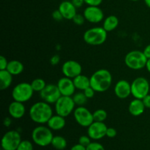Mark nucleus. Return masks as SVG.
<instances>
[{
  "instance_id": "f257e3e1",
  "label": "nucleus",
  "mask_w": 150,
  "mask_h": 150,
  "mask_svg": "<svg viewBox=\"0 0 150 150\" xmlns=\"http://www.w3.org/2000/svg\"><path fill=\"white\" fill-rule=\"evenodd\" d=\"M52 116L53 110L51 105L43 100L34 103L29 109V117L37 124H47Z\"/></svg>"
},
{
  "instance_id": "f03ea898",
  "label": "nucleus",
  "mask_w": 150,
  "mask_h": 150,
  "mask_svg": "<svg viewBox=\"0 0 150 150\" xmlns=\"http://www.w3.org/2000/svg\"><path fill=\"white\" fill-rule=\"evenodd\" d=\"M112 83V75L106 69H100L90 77V86L97 92L108 90Z\"/></svg>"
},
{
  "instance_id": "7ed1b4c3",
  "label": "nucleus",
  "mask_w": 150,
  "mask_h": 150,
  "mask_svg": "<svg viewBox=\"0 0 150 150\" xmlns=\"http://www.w3.org/2000/svg\"><path fill=\"white\" fill-rule=\"evenodd\" d=\"M54 138L52 130L48 127L40 125L35 127L32 132V139L34 143L40 146L50 145Z\"/></svg>"
},
{
  "instance_id": "20e7f679",
  "label": "nucleus",
  "mask_w": 150,
  "mask_h": 150,
  "mask_svg": "<svg viewBox=\"0 0 150 150\" xmlns=\"http://www.w3.org/2000/svg\"><path fill=\"white\" fill-rule=\"evenodd\" d=\"M148 59L144 55L143 51H131L127 53L125 57V63L131 70H139L146 67Z\"/></svg>"
},
{
  "instance_id": "39448f33",
  "label": "nucleus",
  "mask_w": 150,
  "mask_h": 150,
  "mask_svg": "<svg viewBox=\"0 0 150 150\" xmlns=\"http://www.w3.org/2000/svg\"><path fill=\"white\" fill-rule=\"evenodd\" d=\"M107 39V32L103 27H93L86 30L83 34V40L90 45H100Z\"/></svg>"
},
{
  "instance_id": "423d86ee",
  "label": "nucleus",
  "mask_w": 150,
  "mask_h": 150,
  "mask_svg": "<svg viewBox=\"0 0 150 150\" xmlns=\"http://www.w3.org/2000/svg\"><path fill=\"white\" fill-rule=\"evenodd\" d=\"M34 92L31 83L22 82L14 86L12 91V98L13 100L24 103L32 98Z\"/></svg>"
},
{
  "instance_id": "0eeeda50",
  "label": "nucleus",
  "mask_w": 150,
  "mask_h": 150,
  "mask_svg": "<svg viewBox=\"0 0 150 150\" xmlns=\"http://www.w3.org/2000/svg\"><path fill=\"white\" fill-rule=\"evenodd\" d=\"M54 105L57 114L63 117H67L74 111L76 105L73 97L61 96Z\"/></svg>"
},
{
  "instance_id": "6e6552de",
  "label": "nucleus",
  "mask_w": 150,
  "mask_h": 150,
  "mask_svg": "<svg viewBox=\"0 0 150 150\" xmlns=\"http://www.w3.org/2000/svg\"><path fill=\"white\" fill-rule=\"evenodd\" d=\"M150 89L149 83L144 77H138L131 83V95L134 98L142 100L149 95Z\"/></svg>"
},
{
  "instance_id": "1a4fd4ad",
  "label": "nucleus",
  "mask_w": 150,
  "mask_h": 150,
  "mask_svg": "<svg viewBox=\"0 0 150 150\" xmlns=\"http://www.w3.org/2000/svg\"><path fill=\"white\" fill-rule=\"evenodd\" d=\"M20 133L16 130H10L5 133L1 139L3 150H16L21 142Z\"/></svg>"
},
{
  "instance_id": "9d476101",
  "label": "nucleus",
  "mask_w": 150,
  "mask_h": 150,
  "mask_svg": "<svg viewBox=\"0 0 150 150\" xmlns=\"http://www.w3.org/2000/svg\"><path fill=\"white\" fill-rule=\"evenodd\" d=\"M76 122L81 127H88L94 122L93 113L84 106H78L73 111Z\"/></svg>"
},
{
  "instance_id": "9b49d317",
  "label": "nucleus",
  "mask_w": 150,
  "mask_h": 150,
  "mask_svg": "<svg viewBox=\"0 0 150 150\" xmlns=\"http://www.w3.org/2000/svg\"><path fill=\"white\" fill-rule=\"evenodd\" d=\"M41 99L49 104H55L56 102L62 96L58 86L56 84L48 83L45 87L40 92Z\"/></svg>"
},
{
  "instance_id": "f8f14e48",
  "label": "nucleus",
  "mask_w": 150,
  "mask_h": 150,
  "mask_svg": "<svg viewBox=\"0 0 150 150\" xmlns=\"http://www.w3.org/2000/svg\"><path fill=\"white\" fill-rule=\"evenodd\" d=\"M107 126L103 122L94 121L88 127L87 134L91 139L98 141L103 139L106 136Z\"/></svg>"
},
{
  "instance_id": "ddd939ff",
  "label": "nucleus",
  "mask_w": 150,
  "mask_h": 150,
  "mask_svg": "<svg viewBox=\"0 0 150 150\" xmlns=\"http://www.w3.org/2000/svg\"><path fill=\"white\" fill-rule=\"evenodd\" d=\"M62 72L64 76L73 79L81 74L82 67L80 63L75 60H68L62 66Z\"/></svg>"
},
{
  "instance_id": "4468645a",
  "label": "nucleus",
  "mask_w": 150,
  "mask_h": 150,
  "mask_svg": "<svg viewBox=\"0 0 150 150\" xmlns=\"http://www.w3.org/2000/svg\"><path fill=\"white\" fill-rule=\"evenodd\" d=\"M83 16L86 21L92 23H98L104 18V13L99 6H88L83 10Z\"/></svg>"
},
{
  "instance_id": "2eb2a0df",
  "label": "nucleus",
  "mask_w": 150,
  "mask_h": 150,
  "mask_svg": "<svg viewBox=\"0 0 150 150\" xmlns=\"http://www.w3.org/2000/svg\"><path fill=\"white\" fill-rule=\"evenodd\" d=\"M57 85L59 89L62 96L72 97L76 92V88L75 86L73 80L66 76L61 78L58 81Z\"/></svg>"
},
{
  "instance_id": "dca6fc26",
  "label": "nucleus",
  "mask_w": 150,
  "mask_h": 150,
  "mask_svg": "<svg viewBox=\"0 0 150 150\" xmlns=\"http://www.w3.org/2000/svg\"><path fill=\"white\" fill-rule=\"evenodd\" d=\"M114 93L120 99H126L131 95V83L126 80H120L114 86Z\"/></svg>"
},
{
  "instance_id": "f3484780",
  "label": "nucleus",
  "mask_w": 150,
  "mask_h": 150,
  "mask_svg": "<svg viewBox=\"0 0 150 150\" xmlns=\"http://www.w3.org/2000/svg\"><path fill=\"white\" fill-rule=\"evenodd\" d=\"M76 9L70 1H63L59 6V10L66 20H73L74 16L77 14Z\"/></svg>"
},
{
  "instance_id": "a211bd4d",
  "label": "nucleus",
  "mask_w": 150,
  "mask_h": 150,
  "mask_svg": "<svg viewBox=\"0 0 150 150\" xmlns=\"http://www.w3.org/2000/svg\"><path fill=\"white\" fill-rule=\"evenodd\" d=\"M8 113L13 119H21L25 115L26 108L23 103L13 100L8 106Z\"/></svg>"
},
{
  "instance_id": "6ab92c4d",
  "label": "nucleus",
  "mask_w": 150,
  "mask_h": 150,
  "mask_svg": "<svg viewBox=\"0 0 150 150\" xmlns=\"http://www.w3.org/2000/svg\"><path fill=\"white\" fill-rule=\"evenodd\" d=\"M145 108L146 107H145L142 100L135 98L129 104L128 111L132 116L139 117L144 112Z\"/></svg>"
},
{
  "instance_id": "aec40b11",
  "label": "nucleus",
  "mask_w": 150,
  "mask_h": 150,
  "mask_svg": "<svg viewBox=\"0 0 150 150\" xmlns=\"http://www.w3.org/2000/svg\"><path fill=\"white\" fill-rule=\"evenodd\" d=\"M66 125L65 117L56 114L53 115L47 122V125L52 130H60L64 127Z\"/></svg>"
},
{
  "instance_id": "412c9836",
  "label": "nucleus",
  "mask_w": 150,
  "mask_h": 150,
  "mask_svg": "<svg viewBox=\"0 0 150 150\" xmlns=\"http://www.w3.org/2000/svg\"><path fill=\"white\" fill-rule=\"evenodd\" d=\"M75 86L77 89L81 91H84L90 86V78H88L84 75H79L73 79Z\"/></svg>"
},
{
  "instance_id": "4be33fe9",
  "label": "nucleus",
  "mask_w": 150,
  "mask_h": 150,
  "mask_svg": "<svg viewBox=\"0 0 150 150\" xmlns=\"http://www.w3.org/2000/svg\"><path fill=\"white\" fill-rule=\"evenodd\" d=\"M13 82V75L7 70H0V89L1 90L7 89L11 86Z\"/></svg>"
},
{
  "instance_id": "5701e85b",
  "label": "nucleus",
  "mask_w": 150,
  "mask_h": 150,
  "mask_svg": "<svg viewBox=\"0 0 150 150\" xmlns=\"http://www.w3.org/2000/svg\"><path fill=\"white\" fill-rule=\"evenodd\" d=\"M6 70L13 76H18L24 70L23 64L18 60H12L8 62Z\"/></svg>"
},
{
  "instance_id": "b1692460",
  "label": "nucleus",
  "mask_w": 150,
  "mask_h": 150,
  "mask_svg": "<svg viewBox=\"0 0 150 150\" xmlns=\"http://www.w3.org/2000/svg\"><path fill=\"white\" fill-rule=\"evenodd\" d=\"M119 25V19L115 16H109L105 18L103 21V29L108 32H111L114 30Z\"/></svg>"
},
{
  "instance_id": "393cba45",
  "label": "nucleus",
  "mask_w": 150,
  "mask_h": 150,
  "mask_svg": "<svg viewBox=\"0 0 150 150\" xmlns=\"http://www.w3.org/2000/svg\"><path fill=\"white\" fill-rule=\"evenodd\" d=\"M51 145L54 149L57 150H63L67 147V143L64 137L61 136H56L53 138Z\"/></svg>"
},
{
  "instance_id": "a878e982",
  "label": "nucleus",
  "mask_w": 150,
  "mask_h": 150,
  "mask_svg": "<svg viewBox=\"0 0 150 150\" xmlns=\"http://www.w3.org/2000/svg\"><path fill=\"white\" fill-rule=\"evenodd\" d=\"M73 99L74 100L75 103L78 106H84L85 104L87 102L88 98L83 92H78L73 95Z\"/></svg>"
},
{
  "instance_id": "bb28decb",
  "label": "nucleus",
  "mask_w": 150,
  "mask_h": 150,
  "mask_svg": "<svg viewBox=\"0 0 150 150\" xmlns=\"http://www.w3.org/2000/svg\"><path fill=\"white\" fill-rule=\"evenodd\" d=\"M32 87L35 92H40L46 86V83L42 79H35L31 83Z\"/></svg>"
},
{
  "instance_id": "cd10ccee",
  "label": "nucleus",
  "mask_w": 150,
  "mask_h": 150,
  "mask_svg": "<svg viewBox=\"0 0 150 150\" xmlns=\"http://www.w3.org/2000/svg\"><path fill=\"white\" fill-rule=\"evenodd\" d=\"M108 114L107 112L103 109H97L93 113L94 121L95 122H103L107 119Z\"/></svg>"
},
{
  "instance_id": "c85d7f7f",
  "label": "nucleus",
  "mask_w": 150,
  "mask_h": 150,
  "mask_svg": "<svg viewBox=\"0 0 150 150\" xmlns=\"http://www.w3.org/2000/svg\"><path fill=\"white\" fill-rule=\"evenodd\" d=\"M16 150H33V144L28 140H23Z\"/></svg>"
},
{
  "instance_id": "c756f323",
  "label": "nucleus",
  "mask_w": 150,
  "mask_h": 150,
  "mask_svg": "<svg viewBox=\"0 0 150 150\" xmlns=\"http://www.w3.org/2000/svg\"><path fill=\"white\" fill-rule=\"evenodd\" d=\"M86 150H105L104 146L98 142H91L90 144L86 146Z\"/></svg>"
},
{
  "instance_id": "7c9ffc66",
  "label": "nucleus",
  "mask_w": 150,
  "mask_h": 150,
  "mask_svg": "<svg viewBox=\"0 0 150 150\" xmlns=\"http://www.w3.org/2000/svg\"><path fill=\"white\" fill-rule=\"evenodd\" d=\"M85 20H86V19H85L83 15L82 16V15L81 14H76V16H74V18H73V21L74 22L75 24L79 25V26L83 24Z\"/></svg>"
},
{
  "instance_id": "2f4dec72",
  "label": "nucleus",
  "mask_w": 150,
  "mask_h": 150,
  "mask_svg": "<svg viewBox=\"0 0 150 150\" xmlns=\"http://www.w3.org/2000/svg\"><path fill=\"white\" fill-rule=\"evenodd\" d=\"M79 143L84 146H87L91 143V138L89 136H82L79 138Z\"/></svg>"
},
{
  "instance_id": "473e14b6",
  "label": "nucleus",
  "mask_w": 150,
  "mask_h": 150,
  "mask_svg": "<svg viewBox=\"0 0 150 150\" xmlns=\"http://www.w3.org/2000/svg\"><path fill=\"white\" fill-rule=\"evenodd\" d=\"M83 92L88 99H91V98H93L95 92H96L95 91V89H94L92 86H89V87H88L87 89H86L84 91H83Z\"/></svg>"
},
{
  "instance_id": "72a5a7b5",
  "label": "nucleus",
  "mask_w": 150,
  "mask_h": 150,
  "mask_svg": "<svg viewBox=\"0 0 150 150\" xmlns=\"http://www.w3.org/2000/svg\"><path fill=\"white\" fill-rule=\"evenodd\" d=\"M117 135V131L115 128L114 127H108L106 130V136L108 138H112L116 137Z\"/></svg>"
},
{
  "instance_id": "f704fd0d",
  "label": "nucleus",
  "mask_w": 150,
  "mask_h": 150,
  "mask_svg": "<svg viewBox=\"0 0 150 150\" xmlns=\"http://www.w3.org/2000/svg\"><path fill=\"white\" fill-rule=\"evenodd\" d=\"M9 62L7 61V59L4 57V56H1L0 57V70H6L8 64Z\"/></svg>"
},
{
  "instance_id": "c9c22d12",
  "label": "nucleus",
  "mask_w": 150,
  "mask_h": 150,
  "mask_svg": "<svg viewBox=\"0 0 150 150\" xmlns=\"http://www.w3.org/2000/svg\"><path fill=\"white\" fill-rule=\"evenodd\" d=\"M52 17H53V18H54L55 21H62V19H64L62 15V13H60V11L59 10V9L58 10H54V11L53 12Z\"/></svg>"
},
{
  "instance_id": "e433bc0d",
  "label": "nucleus",
  "mask_w": 150,
  "mask_h": 150,
  "mask_svg": "<svg viewBox=\"0 0 150 150\" xmlns=\"http://www.w3.org/2000/svg\"><path fill=\"white\" fill-rule=\"evenodd\" d=\"M84 2L88 6H100L103 0H84Z\"/></svg>"
},
{
  "instance_id": "4c0bfd02",
  "label": "nucleus",
  "mask_w": 150,
  "mask_h": 150,
  "mask_svg": "<svg viewBox=\"0 0 150 150\" xmlns=\"http://www.w3.org/2000/svg\"><path fill=\"white\" fill-rule=\"evenodd\" d=\"M71 1L76 8H79V7H82V5L85 3L84 0H71Z\"/></svg>"
},
{
  "instance_id": "58836bf2",
  "label": "nucleus",
  "mask_w": 150,
  "mask_h": 150,
  "mask_svg": "<svg viewBox=\"0 0 150 150\" xmlns=\"http://www.w3.org/2000/svg\"><path fill=\"white\" fill-rule=\"evenodd\" d=\"M144 104L146 108H150V95H147L142 99Z\"/></svg>"
},
{
  "instance_id": "ea45409f",
  "label": "nucleus",
  "mask_w": 150,
  "mask_h": 150,
  "mask_svg": "<svg viewBox=\"0 0 150 150\" xmlns=\"http://www.w3.org/2000/svg\"><path fill=\"white\" fill-rule=\"evenodd\" d=\"M70 150H86V147L79 143L77 144H75L74 146H72Z\"/></svg>"
},
{
  "instance_id": "a19ab883",
  "label": "nucleus",
  "mask_w": 150,
  "mask_h": 150,
  "mask_svg": "<svg viewBox=\"0 0 150 150\" xmlns=\"http://www.w3.org/2000/svg\"><path fill=\"white\" fill-rule=\"evenodd\" d=\"M59 62V56L54 55L51 57V63L53 65H56Z\"/></svg>"
},
{
  "instance_id": "79ce46f5",
  "label": "nucleus",
  "mask_w": 150,
  "mask_h": 150,
  "mask_svg": "<svg viewBox=\"0 0 150 150\" xmlns=\"http://www.w3.org/2000/svg\"><path fill=\"white\" fill-rule=\"evenodd\" d=\"M143 52L148 59H150V44H149V45H146V46L145 47V48H144V50L143 51Z\"/></svg>"
},
{
  "instance_id": "37998d69",
  "label": "nucleus",
  "mask_w": 150,
  "mask_h": 150,
  "mask_svg": "<svg viewBox=\"0 0 150 150\" xmlns=\"http://www.w3.org/2000/svg\"><path fill=\"white\" fill-rule=\"evenodd\" d=\"M3 124H4V125L5 126V127H10L12 124L11 118H10V117H6V118H4V122H3Z\"/></svg>"
},
{
  "instance_id": "c03bdc74",
  "label": "nucleus",
  "mask_w": 150,
  "mask_h": 150,
  "mask_svg": "<svg viewBox=\"0 0 150 150\" xmlns=\"http://www.w3.org/2000/svg\"><path fill=\"white\" fill-rule=\"evenodd\" d=\"M146 70H147V71L150 73V59L147 60V62H146Z\"/></svg>"
},
{
  "instance_id": "a18cd8bd",
  "label": "nucleus",
  "mask_w": 150,
  "mask_h": 150,
  "mask_svg": "<svg viewBox=\"0 0 150 150\" xmlns=\"http://www.w3.org/2000/svg\"><path fill=\"white\" fill-rule=\"evenodd\" d=\"M144 1L146 5L148 7H149V8H150V0H144Z\"/></svg>"
},
{
  "instance_id": "49530a36",
  "label": "nucleus",
  "mask_w": 150,
  "mask_h": 150,
  "mask_svg": "<svg viewBox=\"0 0 150 150\" xmlns=\"http://www.w3.org/2000/svg\"><path fill=\"white\" fill-rule=\"evenodd\" d=\"M130 1H139V0H130Z\"/></svg>"
}]
</instances>
